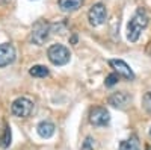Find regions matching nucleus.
<instances>
[{"instance_id": "1", "label": "nucleus", "mask_w": 151, "mask_h": 150, "mask_svg": "<svg viewBox=\"0 0 151 150\" xmlns=\"http://www.w3.org/2000/svg\"><path fill=\"white\" fill-rule=\"evenodd\" d=\"M148 14L144 8H137L133 17L127 24V40L130 43H136L141 36V32L148 26Z\"/></svg>"}, {"instance_id": "2", "label": "nucleus", "mask_w": 151, "mask_h": 150, "mask_svg": "<svg viewBox=\"0 0 151 150\" xmlns=\"http://www.w3.org/2000/svg\"><path fill=\"white\" fill-rule=\"evenodd\" d=\"M47 56H48V61L52 62L53 65H58V67L67 65L70 62V59H71L70 50L65 46H62V44L50 46L48 50H47Z\"/></svg>"}, {"instance_id": "3", "label": "nucleus", "mask_w": 151, "mask_h": 150, "mask_svg": "<svg viewBox=\"0 0 151 150\" xmlns=\"http://www.w3.org/2000/svg\"><path fill=\"white\" fill-rule=\"evenodd\" d=\"M50 30H52V24L45 20H38L33 28H32V32H30V41L36 46H42L48 35H50Z\"/></svg>"}, {"instance_id": "4", "label": "nucleus", "mask_w": 151, "mask_h": 150, "mask_svg": "<svg viewBox=\"0 0 151 150\" xmlns=\"http://www.w3.org/2000/svg\"><path fill=\"white\" fill-rule=\"evenodd\" d=\"M11 111L18 118H27L33 111V102L29 100L27 97H18L12 102Z\"/></svg>"}, {"instance_id": "5", "label": "nucleus", "mask_w": 151, "mask_h": 150, "mask_svg": "<svg viewBox=\"0 0 151 150\" xmlns=\"http://www.w3.org/2000/svg\"><path fill=\"white\" fill-rule=\"evenodd\" d=\"M106 17H107V11H106V6L103 3L92 5V8L88 12V20H89V23L94 28H98L101 24H104Z\"/></svg>"}, {"instance_id": "6", "label": "nucleus", "mask_w": 151, "mask_h": 150, "mask_svg": "<svg viewBox=\"0 0 151 150\" xmlns=\"http://www.w3.org/2000/svg\"><path fill=\"white\" fill-rule=\"evenodd\" d=\"M89 121H91V124L98 126V128L107 126V124L110 123V114H109V111L106 108L95 106L89 112Z\"/></svg>"}, {"instance_id": "7", "label": "nucleus", "mask_w": 151, "mask_h": 150, "mask_svg": "<svg viewBox=\"0 0 151 150\" xmlns=\"http://www.w3.org/2000/svg\"><path fill=\"white\" fill-rule=\"evenodd\" d=\"M109 65L113 68V71H115V73H118L121 78L127 79V80H133V79H134L133 70H132L127 64H125L122 59H110V61H109Z\"/></svg>"}, {"instance_id": "8", "label": "nucleus", "mask_w": 151, "mask_h": 150, "mask_svg": "<svg viewBox=\"0 0 151 150\" xmlns=\"http://www.w3.org/2000/svg\"><path fill=\"white\" fill-rule=\"evenodd\" d=\"M15 61V49L9 43L0 44V68H3Z\"/></svg>"}, {"instance_id": "9", "label": "nucleus", "mask_w": 151, "mask_h": 150, "mask_svg": "<svg viewBox=\"0 0 151 150\" xmlns=\"http://www.w3.org/2000/svg\"><path fill=\"white\" fill-rule=\"evenodd\" d=\"M109 105H112L113 108H118V109H124L127 108L129 103L132 102V97L127 91H118V93H113L109 97Z\"/></svg>"}, {"instance_id": "10", "label": "nucleus", "mask_w": 151, "mask_h": 150, "mask_svg": "<svg viewBox=\"0 0 151 150\" xmlns=\"http://www.w3.org/2000/svg\"><path fill=\"white\" fill-rule=\"evenodd\" d=\"M55 130H56V128H55V124L52 123V121H41L40 124L36 126V132H38V135L41 136V138H52V136L55 135Z\"/></svg>"}, {"instance_id": "11", "label": "nucleus", "mask_w": 151, "mask_h": 150, "mask_svg": "<svg viewBox=\"0 0 151 150\" xmlns=\"http://www.w3.org/2000/svg\"><path fill=\"white\" fill-rule=\"evenodd\" d=\"M85 0H59L58 5L60 8V11L64 12H74L83 6Z\"/></svg>"}, {"instance_id": "12", "label": "nucleus", "mask_w": 151, "mask_h": 150, "mask_svg": "<svg viewBox=\"0 0 151 150\" xmlns=\"http://www.w3.org/2000/svg\"><path fill=\"white\" fill-rule=\"evenodd\" d=\"M119 150H141V143L136 135H132L130 138L119 143Z\"/></svg>"}, {"instance_id": "13", "label": "nucleus", "mask_w": 151, "mask_h": 150, "mask_svg": "<svg viewBox=\"0 0 151 150\" xmlns=\"http://www.w3.org/2000/svg\"><path fill=\"white\" fill-rule=\"evenodd\" d=\"M29 74L33 78H47L50 74V70L44 65H33L30 70H29Z\"/></svg>"}, {"instance_id": "14", "label": "nucleus", "mask_w": 151, "mask_h": 150, "mask_svg": "<svg viewBox=\"0 0 151 150\" xmlns=\"http://www.w3.org/2000/svg\"><path fill=\"white\" fill-rule=\"evenodd\" d=\"M9 144H11V128L6 124L5 126V133L0 136V147L6 149V147H9Z\"/></svg>"}, {"instance_id": "15", "label": "nucleus", "mask_w": 151, "mask_h": 150, "mask_svg": "<svg viewBox=\"0 0 151 150\" xmlns=\"http://www.w3.org/2000/svg\"><path fill=\"white\" fill-rule=\"evenodd\" d=\"M119 79H121V76H119L118 73H112V74H109V76L106 78V80H104V85L107 86V88H110V86L116 85V83L119 82Z\"/></svg>"}, {"instance_id": "16", "label": "nucleus", "mask_w": 151, "mask_h": 150, "mask_svg": "<svg viewBox=\"0 0 151 150\" xmlns=\"http://www.w3.org/2000/svg\"><path fill=\"white\" fill-rule=\"evenodd\" d=\"M94 147H95L94 138H92V136H86V140L83 141V144H82V149H80V150H94Z\"/></svg>"}, {"instance_id": "17", "label": "nucleus", "mask_w": 151, "mask_h": 150, "mask_svg": "<svg viewBox=\"0 0 151 150\" xmlns=\"http://www.w3.org/2000/svg\"><path fill=\"white\" fill-rule=\"evenodd\" d=\"M142 103H144V108L147 109V112H150V114H151V91L145 93V96L142 99Z\"/></svg>"}, {"instance_id": "18", "label": "nucleus", "mask_w": 151, "mask_h": 150, "mask_svg": "<svg viewBox=\"0 0 151 150\" xmlns=\"http://www.w3.org/2000/svg\"><path fill=\"white\" fill-rule=\"evenodd\" d=\"M147 150H151V146H147Z\"/></svg>"}, {"instance_id": "19", "label": "nucleus", "mask_w": 151, "mask_h": 150, "mask_svg": "<svg viewBox=\"0 0 151 150\" xmlns=\"http://www.w3.org/2000/svg\"><path fill=\"white\" fill-rule=\"evenodd\" d=\"M150 136H151V129H150Z\"/></svg>"}, {"instance_id": "20", "label": "nucleus", "mask_w": 151, "mask_h": 150, "mask_svg": "<svg viewBox=\"0 0 151 150\" xmlns=\"http://www.w3.org/2000/svg\"><path fill=\"white\" fill-rule=\"evenodd\" d=\"M150 55H151V53H150Z\"/></svg>"}]
</instances>
